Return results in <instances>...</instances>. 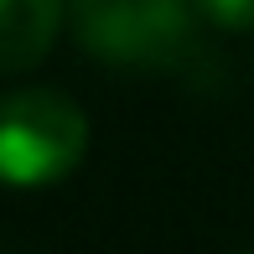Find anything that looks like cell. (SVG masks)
Wrapping results in <instances>:
<instances>
[{"label":"cell","mask_w":254,"mask_h":254,"mask_svg":"<svg viewBox=\"0 0 254 254\" xmlns=\"http://www.w3.org/2000/svg\"><path fill=\"white\" fill-rule=\"evenodd\" d=\"M244 254H249V249H244Z\"/></svg>","instance_id":"5b68a950"},{"label":"cell","mask_w":254,"mask_h":254,"mask_svg":"<svg viewBox=\"0 0 254 254\" xmlns=\"http://www.w3.org/2000/svg\"><path fill=\"white\" fill-rule=\"evenodd\" d=\"M88 151V114L57 88H16L0 99V182L52 187Z\"/></svg>","instance_id":"7a4b0ae2"},{"label":"cell","mask_w":254,"mask_h":254,"mask_svg":"<svg viewBox=\"0 0 254 254\" xmlns=\"http://www.w3.org/2000/svg\"><path fill=\"white\" fill-rule=\"evenodd\" d=\"M67 0H0V73H26L52 52Z\"/></svg>","instance_id":"3957f363"},{"label":"cell","mask_w":254,"mask_h":254,"mask_svg":"<svg viewBox=\"0 0 254 254\" xmlns=\"http://www.w3.org/2000/svg\"><path fill=\"white\" fill-rule=\"evenodd\" d=\"M192 10L218 31H254V0H192Z\"/></svg>","instance_id":"277c9868"},{"label":"cell","mask_w":254,"mask_h":254,"mask_svg":"<svg viewBox=\"0 0 254 254\" xmlns=\"http://www.w3.org/2000/svg\"><path fill=\"white\" fill-rule=\"evenodd\" d=\"M83 52L114 67H192L197 10L192 0H67Z\"/></svg>","instance_id":"6da1fadb"}]
</instances>
